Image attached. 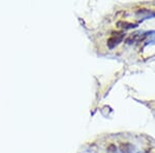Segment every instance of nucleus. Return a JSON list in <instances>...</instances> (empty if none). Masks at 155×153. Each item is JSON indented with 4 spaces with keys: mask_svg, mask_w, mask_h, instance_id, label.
I'll return each mask as SVG.
<instances>
[{
    "mask_svg": "<svg viewBox=\"0 0 155 153\" xmlns=\"http://www.w3.org/2000/svg\"><path fill=\"white\" fill-rule=\"evenodd\" d=\"M117 27L119 28H122L124 30H128V29H135L139 26V24L137 23H128L126 21H118L117 22Z\"/></svg>",
    "mask_w": 155,
    "mask_h": 153,
    "instance_id": "nucleus-4",
    "label": "nucleus"
},
{
    "mask_svg": "<svg viewBox=\"0 0 155 153\" xmlns=\"http://www.w3.org/2000/svg\"><path fill=\"white\" fill-rule=\"evenodd\" d=\"M121 153H140V151L130 143H122L120 145Z\"/></svg>",
    "mask_w": 155,
    "mask_h": 153,
    "instance_id": "nucleus-3",
    "label": "nucleus"
},
{
    "mask_svg": "<svg viewBox=\"0 0 155 153\" xmlns=\"http://www.w3.org/2000/svg\"><path fill=\"white\" fill-rule=\"evenodd\" d=\"M135 16L139 17L142 20H148V19H153L155 18V12H152L150 10H147V8H141V10H137Z\"/></svg>",
    "mask_w": 155,
    "mask_h": 153,
    "instance_id": "nucleus-2",
    "label": "nucleus"
},
{
    "mask_svg": "<svg viewBox=\"0 0 155 153\" xmlns=\"http://www.w3.org/2000/svg\"><path fill=\"white\" fill-rule=\"evenodd\" d=\"M125 37V32L124 31H118V32H113L112 35L110 36V38L108 39L107 45L109 49H114L116 48L118 45H120V43H122V40Z\"/></svg>",
    "mask_w": 155,
    "mask_h": 153,
    "instance_id": "nucleus-1",
    "label": "nucleus"
}]
</instances>
